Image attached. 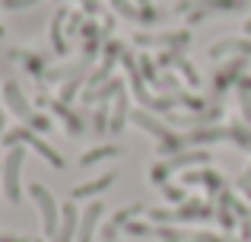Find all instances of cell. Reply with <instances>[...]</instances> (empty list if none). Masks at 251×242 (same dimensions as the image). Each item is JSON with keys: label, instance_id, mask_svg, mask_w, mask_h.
Listing matches in <instances>:
<instances>
[{"label": "cell", "instance_id": "32", "mask_svg": "<svg viewBox=\"0 0 251 242\" xmlns=\"http://www.w3.org/2000/svg\"><path fill=\"white\" fill-rule=\"evenodd\" d=\"M0 35H3V26H0Z\"/></svg>", "mask_w": 251, "mask_h": 242}, {"label": "cell", "instance_id": "18", "mask_svg": "<svg viewBox=\"0 0 251 242\" xmlns=\"http://www.w3.org/2000/svg\"><path fill=\"white\" fill-rule=\"evenodd\" d=\"M184 182H188V185H210V188H226L223 185V179L216 172H184Z\"/></svg>", "mask_w": 251, "mask_h": 242}, {"label": "cell", "instance_id": "24", "mask_svg": "<svg viewBox=\"0 0 251 242\" xmlns=\"http://www.w3.org/2000/svg\"><path fill=\"white\" fill-rule=\"evenodd\" d=\"M191 242H229V239L216 236V233H207V230H197V233H191Z\"/></svg>", "mask_w": 251, "mask_h": 242}, {"label": "cell", "instance_id": "1", "mask_svg": "<svg viewBox=\"0 0 251 242\" xmlns=\"http://www.w3.org/2000/svg\"><path fill=\"white\" fill-rule=\"evenodd\" d=\"M23 162H25V150L23 147H10L0 162V182H3V194L10 204L23 201Z\"/></svg>", "mask_w": 251, "mask_h": 242}, {"label": "cell", "instance_id": "9", "mask_svg": "<svg viewBox=\"0 0 251 242\" xmlns=\"http://www.w3.org/2000/svg\"><path fill=\"white\" fill-rule=\"evenodd\" d=\"M235 211L245 214V207L239 204V198H235L229 188H223V194H220V207H216V220H220L223 230L232 233V226H235Z\"/></svg>", "mask_w": 251, "mask_h": 242}, {"label": "cell", "instance_id": "2", "mask_svg": "<svg viewBox=\"0 0 251 242\" xmlns=\"http://www.w3.org/2000/svg\"><path fill=\"white\" fill-rule=\"evenodd\" d=\"M134 124H140L147 134L156 137V147H159V153L175 156V153H181V150H184V140H181V137H178L175 131L169 128V124H162L159 118H153L150 112H134Z\"/></svg>", "mask_w": 251, "mask_h": 242}, {"label": "cell", "instance_id": "7", "mask_svg": "<svg viewBox=\"0 0 251 242\" xmlns=\"http://www.w3.org/2000/svg\"><path fill=\"white\" fill-rule=\"evenodd\" d=\"M102 201H92L80 211V226H76V242H92L99 230V220H102Z\"/></svg>", "mask_w": 251, "mask_h": 242}, {"label": "cell", "instance_id": "20", "mask_svg": "<svg viewBox=\"0 0 251 242\" xmlns=\"http://www.w3.org/2000/svg\"><path fill=\"white\" fill-rule=\"evenodd\" d=\"M54 112H57V115H64V121H67V134H70V137L83 134V124H80V118H74V115L67 112V106H54Z\"/></svg>", "mask_w": 251, "mask_h": 242}, {"label": "cell", "instance_id": "26", "mask_svg": "<svg viewBox=\"0 0 251 242\" xmlns=\"http://www.w3.org/2000/svg\"><path fill=\"white\" fill-rule=\"evenodd\" d=\"M162 191H166V198H172V201H188V198H184V191H181V188H172V185H162Z\"/></svg>", "mask_w": 251, "mask_h": 242}, {"label": "cell", "instance_id": "30", "mask_svg": "<svg viewBox=\"0 0 251 242\" xmlns=\"http://www.w3.org/2000/svg\"><path fill=\"white\" fill-rule=\"evenodd\" d=\"M245 35H251V19H248V23H245Z\"/></svg>", "mask_w": 251, "mask_h": 242}, {"label": "cell", "instance_id": "4", "mask_svg": "<svg viewBox=\"0 0 251 242\" xmlns=\"http://www.w3.org/2000/svg\"><path fill=\"white\" fill-rule=\"evenodd\" d=\"M29 194H32V201L38 204V214H42V233L48 239H54V233L61 230V217H64V207H57V198L48 191L45 185H32L29 188Z\"/></svg>", "mask_w": 251, "mask_h": 242}, {"label": "cell", "instance_id": "11", "mask_svg": "<svg viewBox=\"0 0 251 242\" xmlns=\"http://www.w3.org/2000/svg\"><path fill=\"white\" fill-rule=\"evenodd\" d=\"M115 175L118 172H102L99 179H89V182H80V185H74L70 188V198L74 201H86V198H96V194H102L105 188L115 182Z\"/></svg>", "mask_w": 251, "mask_h": 242}, {"label": "cell", "instance_id": "17", "mask_svg": "<svg viewBox=\"0 0 251 242\" xmlns=\"http://www.w3.org/2000/svg\"><path fill=\"white\" fill-rule=\"evenodd\" d=\"M115 54H118V48H115V45H108V51H105V61L99 64V67H96V74L89 77V93H92V86H96L99 80H105V77L111 74V67H115Z\"/></svg>", "mask_w": 251, "mask_h": 242}, {"label": "cell", "instance_id": "27", "mask_svg": "<svg viewBox=\"0 0 251 242\" xmlns=\"http://www.w3.org/2000/svg\"><path fill=\"white\" fill-rule=\"evenodd\" d=\"M0 242H32L29 236H10V233H3V236H0Z\"/></svg>", "mask_w": 251, "mask_h": 242}, {"label": "cell", "instance_id": "29", "mask_svg": "<svg viewBox=\"0 0 251 242\" xmlns=\"http://www.w3.org/2000/svg\"><path fill=\"white\" fill-rule=\"evenodd\" d=\"M3 134H6V115L0 112V140H3Z\"/></svg>", "mask_w": 251, "mask_h": 242}, {"label": "cell", "instance_id": "22", "mask_svg": "<svg viewBox=\"0 0 251 242\" xmlns=\"http://www.w3.org/2000/svg\"><path fill=\"white\" fill-rule=\"evenodd\" d=\"M25 128H32L35 134H42V131H51L54 124H51V118H45V115H32V121L25 124Z\"/></svg>", "mask_w": 251, "mask_h": 242}, {"label": "cell", "instance_id": "31", "mask_svg": "<svg viewBox=\"0 0 251 242\" xmlns=\"http://www.w3.org/2000/svg\"><path fill=\"white\" fill-rule=\"evenodd\" d=\"M229 242H245V239H235V236H229Z\"/></svg>", "mask_w": 251, "mask_h": 242}, {"label": "cell", "instance_id": "3", "mask_svg": "<svg viewBox=\"0 0 251 242\" xmlns=\"http://www.w3.org/2000/svg\"><path fill=\"white\" fill-rule=\"evenodd\" d=\"M19 143H29V147L35 150V153L42 156V160H48L54 169H61V166H64L61 153H57V150H51L48 143H45V140H42V137H38L32 128H25V124H19V128H10V131L3 134V147H6V150H10V147H19Z\"/></svg>", "mask_w": 251, "mask_h": 242}, {"label": "cell", "instance_id": "8", "mask_svg": "<svg viewBox=\"0 0 251 242\" xmlns=\"http://www.w3.org/2000/svg\"><path fill=\"white\" fill-rule=\"evenodd\" d=\"M143 211V204H130V207H121V211L115 214V217L105 223V230H102V242H115L118 239V233L121 230H127V223L137 217V214Z\"/></svg>", "mask_w": 251, "mask_h": 242}, {"label": "cell", "instance_id": "12", "mask_svg": "<svg viewBox=\"0 0 251 242\" xmlns=\"http://www.w3.org/2000/svg\"><path fill=\"white\" fill-rule=\"evenodd\" d=\"M76 226H80V211H76L74 201L64 204V217H61V230L54 233V239L48 242H74L76 239Z\"/></svg>", "mask_w": 251, "mask_h": 242}, {"label": "cell", "instance_id": "25", "mask_svg": "<svg viewBox=\"0 0 251 242\" xmlns=\"http://www.w3.org/2000/svg\"><path fill=\"white\" fill-rule=\"evenodd\" d=\"M38 0H0L3 10H23V6H35Z\"/></svg>", "mask_w": 251, "mask_h": 242}, {"label": "cell", "instance_id": "5", "mask_svg": "<svg viewBox=\"0 0 251 242\" xmlns=\"http://www.w3.org/2000/svg\"><path fill=\"white\" fill-rule=\"evenodd\" d=\"M194 162H210V150H181V153L169 156L166 162L150 169V182L166 185V175H172L175 169H188V166H194Z\"/></svg>", "mask_w": 251, "mask_h": 242}, {"label": "cell", "instance_id": "16", "mask_svg": "<svg viewBox=\"0 0 251 242\" xmlns=\"http://www.w3.org/2000/svg\"><path fill=\"white\" fill-rule=\"evenodd\" d=\"M188 32H169V35H137V45H184Z\"/></svg>", "mask_w": 251, "mask_h": 242}, {"label": "cell", "instance_id": "14", "mask_svg": "<svg viewBox=\"0 0 251 242\" xmlns=\"http://www.w3.org/2000/svg\"><path fill=\"white\" fill-rule=\"evenodd\" d=\"M127 128V93H118L115 96V115H111V124H108V131L111 134H121V131Z\"/></svg>", "mask_w": 251, "mask_h": 242}, {"label": "cell", "instance_id": "19", "mask_svg": "<svg viewBox=\"0 0 251 242\" xmlns=\"http://www.w3.org/2000/svg\"><path fill=\"white\" fill-rule=\"evenodd\" d=\"M153 236L162 242H191V233L175 230V226H153Z\"/></svg>", "mask_w": 251, "mask_h": 242}, {"label": "cell", "instance_id": "28", "mask_svg": "<svg viewBox=\"0 0 251 242\" xmlns=\"http://www.w3.org/2000/svg\"><path fill=\"white\" fill-rule=\"evenodd\" d=\"M239 185H242V188H251V166L245 169V172H242V179H239Z\"/></svg>", "mask_w": 251, "mask_h": 242}, {"label": "cell", "instance_id": "23", "mask_svg": "<svg viewBox=\"0 0 251 242\" xmlns=\"http://www.w3.org/2000/svg\"><path fill=\"white\" fill-rule=\"evenodd\" d=\"M108 106H105V102H102V108H99V112H96V131H99V134H105V131H108Z\"/></svg>", "mask_w": 251, "mask_h": 242}, {"label": "cell", "instance_id": "21", "mask_svg": "<svg viewBox=\"0 0 251 242\" xmlns=\"http://www.w3.org/2000/svg\"><path fill=\"white\" fill-rule=\"evenodd\" d=\"M239 102H242V112H245V121L251 124V86H248V83H242V89H239Z\"/></svg>", "mask_w": 251, "mask_h": 242}, {"label": "cell", "instance_id": "13", "mask_svg": "<svg viewBox=\"0 0 251 242\" xmlns=\"http://www.w3.org/2000/svg\"><path fill=\"white\" fill-rule=\"evenodd\" d=\"M118 153H121V147H118V143H102V147L86 150V153L80 156V166L89 169V166H96V162H102V160H115Z\"/></svg>", "mask_w": 251, "mask_h": 242}, {"label": "cell", "instance_id": "15", "mask_svg": "<svg viewBox=\"0 0 251 242\" xmlns=\"http://www.w3.org/2000/svg\"><path fill=\"white\" fill-rule=\"evenodd\" d=\"M229 51H242V54L251 57V42H245V38H223V42H216L210 48V57H223Z\"/></svg>", "mask_w": 251, "mask_h": 242}, {"label": "cell", "instance_id": "10", "mask_svg": "<svg viewBox=\"0 0 251 242\" xmlns=\"http://www.w3.org/2000/svg\"><path fill=\"white\" fill-rule=\"evenodd\" d=\"M3 99H6V106H10V112H13V115H19V118H23L25 124L32 121V115H35V112H32L29 99L23 96V89H19V83H13V80L6 83V86H3Z\"/></svg>", "mask_w": 251, "mask_h": 242}, {"label": "cell", "instance_id": "6", "mask_svg": "<svg viewBox=\"0 0 251 242\" xmlns=\"http://www.w3.org/2000/svg\"><path fill=\"white\" fill-rule=\"evenodd\" d=\"M248 0H181L175 6L178 13H191V19H201L213 10H245Z\"/></svg>", "mask_w": 251, "mask_h": 242}]
</instances>
